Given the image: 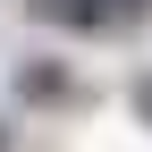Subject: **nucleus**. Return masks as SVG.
Segmentation results:
<instances>
[{"mask_svg":"<svg viewBox=\"0 0 152 152\" xmlns=\"http://www.w3.org/2000/svg\"><path fill=\"white\" fill-rule=\"evenodd\" d=\"M34 26H59V34H93V42H110V34H135L152 17V0H26Z\"/></svg>","mask_w":152,"mask_h":152,"instance_id":"f257e3e1","label":"nucleus"},{"mask_svg":"<svg viewBox=\"0 0 152 152\" xmlns=\"http://www.w3.org/2000/svg\"><path fill=\"white\" fill-rule=\"evenodd\" d=\"M17 93H26V102H76V76L59 68V59H26V68H17Z\"/></svg>","mask_w":152,"mask_h":152,"instance_id":"f03ea898","label":"nucleus"},{"mask_svg":"<svg viewBox=\"0 0 152 152\" xmlns=\"http://www.w3.org/2000/svg\"><path fill=\"white\" fill-rule=\"evenodd\" d=\"M135 118L152 127V76H135Z\"/></svg>","mask_w":152,"mask_h":152,"instance_id":"7ed1b4c3","label":"nucleus"},{"mask_svg":"<svg viewBox=\"0 0 152 152\" xmlns=\"http://www.w3.org/2000/svg\"><path fill=\"white\" fill-rule=\"evenodd\" d=\"M0 152H9V127H0Z\"/></svg>","mask_w":152,"mask_h":152,"instance_id":"20e7f679","label":"nucleus"}]
</instances>
